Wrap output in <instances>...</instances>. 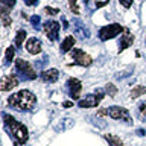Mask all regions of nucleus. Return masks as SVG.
Returning a JSON list of instances; mask_svg holds the SVG:
<instances>
[{
	"label": "nucleus",
	"instance_id": "obj_1",
	"mask_svg": "<svg viewBox=\"0 0 146 146\" xmlns=\"http://www.w3.org/2000/svg\"><path fill=\"white\" fill-rule=\"evenodd\" d=\"M3 123H5V128L11 132V135L15 139V146H20V145H25L27 139H29V132H27V128L23 125V123L17 122L11 114H3Z\"/></svg>",
	"mask_w": 146,
	"mask_h": 146
},
{
	"label": "nucleus",
	"instance_id": "obj_2",
	"mask_svg": "<svg viewBox=\"0 0 146 146\" xmlns=\"http://www.w3.org/2000/svg\"><path fill=\"white\" fill-rule=\"evenodd\" d=\"M9 105L17 108L18 111H31L36 105V98L35 94L29 90H21L18 93H14L11 98L8 99Z\"/></svg>",
	"mask_w": 146,
	"mask_h": 146
},
{
	"label": "nucleus",
	"instance_id": "obj_3",
	"mask_svg": "<svg viewBox=\"0 0 146 146\" xmlns=\"http://www.w3.org/2000/svg\"><path fill=\"white\" fill-rule=\"evenodd\" d=\"M125 31L123 27L119 25V23H111V25H107L104 27H100L99 31V38L102 41H107V40H111L114 36H117L119 34H122V32Z\"/></svg>",
	"mask_w": 146,
	"mask_h": 146
},
{
	"label": "nucleus",
	"instance_id": "obj_4",
	"mask_svg": "<svg viewBox=\"0 0 146 146\" xmlns=\"http://www.w3.org/2000/svg\"><path fill=\"white\" fill-rule=\"evenodd\" d=\"M105 91L104 90H96V94H87L85 99H81L78 102V107L79 108H93L98 107V104L104 99Z\"/></svg>",
	"mask_w": 146,
	"mask_h": 146
},
{
	"label": "nucleus",
	"instance_id": "obj_5",
	"mask_svg": "<svg viewBox=\"0 0 146 146\" xmlns=\"http://www.w3.org/2000/svg\"><path fill=\"white\" fill-rule=\"evenodd\" d=\"M15 70L20 73L25 79H31L32 81V79L36 78V73H35L34 68H32V66L27 61H25V59H21V58H18L15 61Z\"/></svg>",
	"mask_w": 146,
	"mask_h": 146
},
{
	"label": "nucleus",
	"instance_id": "obj_6",
	"mask_svg": "<svg viewBox=\"0 0 146 146\" xmlns=\"http://www.w3.org/2000/svg\"><path fill=\"white\" fill-rule=\"evenodd\" d=\"M72 58H73V64H78V66H82V67H88L93 62L91 56L88 53H85L82 49H73Z\"/></svg>",
	"mask_w": 146,
	"mask_h": 146
},
{
	"label": "nucleus",
	"instance_id": "obj_7",
	"mask_svg": "<svg viewBox=\"0 0 146 146\" xmlns=\"http://www.w3.org/2000/svg\"><path fill=\"white\" fill-rule=\"evenodd\" d=\"M67 91H68V94H70V98L72 99H79L81 98V91H82V84H81V81L79 79H76V78H70V79L67 81Z\"/></svg>",
	"mask_w": 146,
	"mask_h": 146
},
{
	"label": "nucleus",
	"instance_id": "obj_8",
	"mask_svg": "<svg viewBox=\"0 0 146 146\" xmlns=\"http://www.w3.org/2000/svg\"><path fill=\"white\" fill-rule=\"evenodd\" d=\"M43 29L47 35V38L50 41H56L58 40V34H59V23L53 21V20H47L43 25Z\"/></svg>",
	"mask_w": 146,
	"mask_h": 146
},
{
	"label": "nucleus",
	"instance_id": "obj_9",
	"mask_svg": "<svg viewBox=\"0 0 146 146\" xmlns=\"http://www.w3.org/2000/svg\"><path fill=\"white\" fill-rule=\"evenodd\" d=\"M108 114H110V117L111 119H116V120H126L128 123L131 122V117H129V114H128V110L126 108H122V107H111V108H108Z\"/></svg>",
	"mask_w": 146,
	"mask_h": 146
},
{
	"label": "nucleus",
	"instance_id": "obj_10",
	"mask_svg": "<svg viewBox=\"0 0 146 146\" xmlns=\"http://www.w3.org/2000/svg\"><path fill=\"white\" fill-rule=\"evenodd\" d=\"M18 85V79L17 76L14 75H6L2 78V81H0V90L2 91H8V90H12L14 87Z\"/></svg>",
	"mask_w": 146,
	"mask_h": 146
},
{
	"label": "nucleus",
	"instance_id": "obj_11",
	"mask_svg": "<svg viewBox=\"0 0 146 146\" xmlns=\"http://www.w3.org/2000/svg\"><path fill=\"white\" fill-rule=\"evenodd\" d=\"M41 49H43V44H41V40L38 38H29L26 41V50L29 52L31 55H38L41 53Z\"/></svg>",
	"mask_w": 146,
	"mask_h": 146
},
{
	"label": "nucleus",
	"instance_id": "obj_12",
	"mask_svg": "<svg viewBox=\"0 0 146 146\" xmlns=\"http://www.w3.org/2000/svg\"><path fill=\"white\" fill-rule=\"evenodd\" d=\"M73 31H75V35L79 36V38H88L90 36V31L87 29L85 25L79 20V18L73 20Z\"/></svg>",
	"mask_w": 146,
	"mask_h": 146
},
{
	"label": "nucleus",
	"instance_id": "obj_13",
	"mask_svg": "<svg viewBox=\"0 0 146 146\" xmlns=\"http://www.w3.org/2000/svg\"><path fill=\"white\" fill-rule=\"evenodd\" d=\"M132 43H134V36H132V34L128 29H125V31H123V35H122L120 41H119V47H120V49H119V52L128 49Z\"/></svg>",
	"mask_w": 146,
	"mask_h": 146
},
{
	"label": "nucleus",
	"instance_id": "obj_14",
	"mask_svg": "<svg viewBox=\"0 0 146 146\" xmlns=\"http://www.w3.org/2000/svg\"><path fill=\"white\" fill-rule=\"evenodd\" d=\"M59 78V72L56 68H49V70H44L41 73V79L44 82H49V84H53V82H56Z\"/></svg>",
	"mask_w": 146,
	"mask_h": 146
},
{
	"label": "nucleus",
	"instance_id": "obj_15",
	"mask_svg": "<svg viewBox=\"0 0 146 146\" xmlns=\"http://www.w3.org/2000/svg\"><path fill=\"white\" fill-rule=\"evenodd\" d=\"M75 43H76V40L73 38L72 35H68V36H66V38L62 40V43H61V53H67V52H70V50H73V46H75Z\"/></svg>",
	"mask_w": 146,
	"mask_h": 146
},
{
	"label": "nucleus",
	"instance_id": "obj_16",
	"mask_svg": "<svg viewBox=\"0 0 146 146\" xmlns=\"http://www.w3.org/2000/svg\"><path fill=\"white\" fill-rule=\"evenodd\" d=\"M85 2V6L90 9V11H94V9H99V8H102L105 6L110 0H84Z\"/></svg>",
	"mask_w": 146,
	"mask_h": 146
},
{
	"label": "nucleus",
	"instance_id": "obj_17",
	"mask_svg": "<svg viewBox=\"0 0 146 146\" xmlns=\"http://www.w3.org/2000/svg\"><path fill=\"white\" fill-rule=\"evenodd\" d=\"M105 140L110 143V146H122V139L114 134H105Z\"/></svg>",
	"mask_w": 146,
	"mask_h": 146
},
{
	"label": "nucleus",
	"instance_id": "obj_18",
	"mask_svg": "<svg viewBox=\"0 0 146 146\" xmlns=\"http://www.w3.org/2000/svg\"><path fill=\"white\" fill-rule=\"evenodd\" d=\"M14 56H15V47H14V46H9V47L6 49V53H5V66L11 64Z\"/></svg>",
	"mask_w": 146,
	"mask_h": 146
},
{
	"label": "nucleus",
	"instance_id": "obj_19",
	"mask_svg": "<svg viewBox=\"0 0 146 146\" xmlns=\"http://www.w3.org/2000/svg\"><path fill=\"white\" fill-rule=\"evenodd\" d=\"M59 122H61V123L55 126V129H56V131H59V129L64 131V129H68L70 126H73V120H72V119H68V117L62 119V120H59Z\"/></svg>",
	"mask_w": 146,
	"mask_h": 146
},
{
	"label": "nucleus",
	"instance_id": "obj_20",
	"mask_svg": "<svg viewBox=\"0 0 146 146\" xmlns=\"http://www.w3.org/2000/svg\"><path fill=\"white\" fill-rule=\"evenodd\" d=\"M145 93H146V87H143V85H135L134 88H132V91H131V98H132V99L140 98V96L145 94Z\"/></svg>",
	"mask_w": 146,
	"mask_h": 146
},
{
	"label": "nucleus",
	"instance_id": "obj_21",
	"mask_svg": "<svg viewBox=\"0 0 146 146\" xmlns=\"http://www.w3.org/2000/svg\"><path fill=\"white\" fill-rule=\"evenodd\" d=\"M26 36H27V34H26L25 29H20V31L17 32V35H15V46H17V47H21L23 41H25Z\"/></svg>",
	"mask_w": 146,
	"mask_h": 146
},
{
	"label": "nucleus",
	"instance_id": "obj_22",
	"mask_svg": "<svg viewBox=\"0 0 146 146\" xmlns=\"http://www.w3.org/2000/svg\"><path fill=\"white\" fill-rule=\"evenodd\" d=\"M0 17H2V23H3V26H5V27H8V26L12 23L11 17H9V12H8V11H5V9H2V12H0Z\"/></svg>",
	"mask_w": 146,
	"mask_h": 146
},
{
	"label": "nucleus",
	"instance_id": "obj_23",
	"mask_svg": "<svg viewBox=\"0 0 146 146\" xmlns=\"http://www.w3.org/2000/svg\"><path fill=\"white\" fill-rule=\"evenodd\" d=\"M0 3H2V9L9 11V9H12L14 6H15L17 0H0Z\"/></svg>",
	"mask_w": 146,
	"mask_h": 146
},
{
	"label": "nucleus",
	"instance_id": "obj_24",
	"mask_svg": "<svg viewBox=\"0 0 146 146\" xmlns=\"http://www.w3.org/2000/svg\"><path fill=\"white\" fill-rule=\"evenodd\" d=\"M29 20H31V25H32V27H34V29H36V31L41 29V26H40L41 18H40V15H36V14H35V15H32Z\"/></svg>",
	"mask_w": 146,
	"mask_h": 146
},
{
	"label": "nucleus",
	"instance_id": "obj_25",
	"mask_svg": "<svg viewBox=\"0 0 146 146\" xmlns=\"http://www.w3.org/2000/svg\"><path fill=\"white\" fill-rule=\"evenodd\" d=\"M105 93L110 94V98H114V96L117 94V88L113 84H107V87H105Z\"/></svg>",
	"mask_w": 146,
	"mask_h": 146
},
{
	"label": "nucleus",
	"instance_id": "obj_26",
	"mask_svg": "<svg viewBox=\"0 0 146 146\" xmlns=\"http://www.w3.org/2000/svg\"><path fill=\"white\" fill-rule=\"evenodd\" d=\"M68 6H70V11L73 12V14H81V11H79V6H78V0H68Z\"/></svg>",
	"mask_w": 146,
	"mask_h": 146
},
{
	"label": "nucleus",
	"instance_id": "obj_27",
	"mask_svg": "<svg viewBox=\"0 0 146 146\" xmlns=\"http://www.w3.org/2000/svg\"><path fill=\"white\" fill-rule=\"evenodd\" d=\"M139 117L141 120H146V102H141L139 105Z\"/></svg>",
	"mask_w": 146,
	"mask_h": 146
},
{
	"label": "nucleus",
	"instance_id": "obj_28",
	"mask_svg": "<svg viewBox=\"0 0 146 146\" xmlns=\"http://www.w3.org/2000/svg\"><path fill=\"white\" fill-rule=\"evenodd\" d=\"M44 12L47 14V15H56V14H58V12H61V11H59L58 8H50V6H46V8H44Z\"/></svg>",
	"mask_w": 146,
	"mask_h": 146
},
{
	"label": "nucleus",
	"instance_id": "obj_29",
	"mask_svg": "<svg viewBox=\"0 0 146 146\" xmlns=\"http://www.w3.org/2000/svg\"><path fill=\"white\" fill-rule=\"evenodd\" d=\"M120 5L123 8H131V5H132V0H120Z\"/></svg>",
	"mask_w": 146,
	"mask_h": 146
},
{
	"label": "nucleus",
	"instance_id": "obj_30",
	"mask_svg": "<svg viewBox=\"0 0 146 146\" xmlns=\"http://www.w3.org/2000/svg\"><path fill=\"white\" fill-rule=\"evenodd\" d=\"M40 0H25V5L26 6H35V5H38Z\"/></svg>",
	"mask_w": 146,
	"mask_h": 146
},
{
	"label": "nucleus",
	"instance_id": "obj_31",
	"mask_svg": "<svg viewBox=\"0 0 146 146\" xmlns=\"http://www.w3.org/2000/svg\"><path fill=\"white\" fill-rule=\"evenodd\" d=\"M98 114H99V116H105V114H108V108H100Z\"/></svg>",
	"mask_w": 146,
	"mask_h": 146
},
{
	"label": "nucleus",
	"instance_id": "obj_32",
	"mask_svg": "<svg viewBox=\"0 0 146 146\" xmlns=\"http://www.w3.org/2000/svg\"><path fill=\"white\" fill-rule=\"evenodd\" d=\"M62 107H64V108H70V107H73V102H70V100H66V102L62 104Z\"/></svg>",
	"mask_w": 146,
	"mask_h": 146
},
{
	"label": "nucleus",
	"instance_id": "obj_33",
	"mask_svg": "<svg viewBox=\"0 0 146 146\" xmlns=\"http://www.w3.org/2000/svg\"><path fill=\"white\" fill-rule=\"evenodd\" d=\"M62 27L64 29H68V21H67L66 17H62Z\"/></svg>",
	"mask_w": 146,
	"mask_h": 146
},
{
	"label": "nucleus",
	"instance_id": "obj_34",
	"mask_svg": "<svg viewBox=\"0 0 146 146\" xmlns=\"http://www.w3.org/2000/svg\"><path fill=\"white\" fill-rule=\"evenodd\" d=\"M137 134H139V135H145V129H137Z\"/></svg>",
	"mask_w": 146,
	"mask_h": 146
}]
</instances>
